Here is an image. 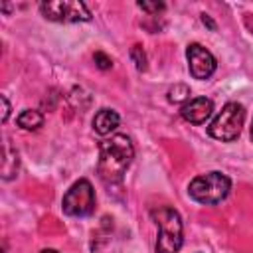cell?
<instances>
[{"label":"cell","instance_id":"14","mask_svg":"<svg viewBox=\"0 0 253 253\" xmlns=\"http://www.w3.org/2000/svg\"><path fill=\"white\" fill-rule=\"evenodd\" d=\"M93 59H95V63H97L99 69H111L113 67V59L107 53H103V51H95Z\"/></svg>","mask_w":253,"mask_h":253},{"label":"cell","instance_id":"12","mask_svg":"<svg viewBox=\"0 0 253 253\" xmlns=\"http://www.w3.org/2000/svg\"><path fill=\"white\" fill-rule=\"evenodd\" d=\"M190 95H192V93H190V87L178 83V85L170 87V91H168V101H170V103H188Z\"/></svg>","mask_w":253,"mask_h":253},{"label":"cell","instance_id":"19","mask_svg":"<svg viewBox=\"0 0 253 253\" xmlns=\"http://www.w3.org/2000/svg\"><path fill=\"white\" fill-rule=\"evenodd\" d=\"M251 140H253V121H251Z\"/></svg>","mask_w":253,"mask_h":253},{"label":"cell","instance_id":"17","mask_svg":"<svg viewBox=\"0 0 253 253\" xmlns=\"http://www.w3.org/2000/svg\"><path fill=\"white\" fill-rule=\"evenodd\" d=\"M202 22H204V24H206L210 30H215V24H213V20H211L208 14H202Z\"/></svg>","mask_w":253,"mask_h":253},{"label":"cell","instance_id":"6","mask_svg":"<svg viewBox=\"0 0 253 253\" xmlns=\"http://www.w3.org/2000/svg\"><path fill=\"white\" fill-rule=\"evenodd\" d=\"M40 12L45 20L51 22H63V24H75V22H89L91 10L87 4L79 0H57V2H42Z\"/></svg>","mask_w":253,"mask_h":253},{"label":"cell","instance_id":"1","mask_svg":"<svg viewBox=\"0 0 253 253\" xmlns=\"http://www.w3.org/2000/svg\"><path fill=\"white\" fill-rule=\"evenodd\" d=\"M134 158V146L126 134H113L99 144V164L97 172L105 184L123 182L126 168Z\"/></svg>","mask_w":253,"mask_h":253},{"label":"cell","instance_id":"7","mask_svg":"<svg viewBox=\"0 0 253 253\" xmlns=\"http://www.w3.org/2000/svg\"><path fill=\"white\" fill-rule=\"evenodd\" d=\"M186 57H188V69H190L192 77H196V79L211 77L217 67V61L211 55V51L200 43H190L186 49Z\"/></svg>","mask_w":253,"mask_h":253},{"label":"cell","instance_id":"18","mask_svg":"<svg viewBox=\"0 0 253 253\" xmlns=\"http://www.w3.org/2000/svg\"><path fill=\"white\" fill-rule=\"evenodd\" d=\"M40 253H59V251H55V249H42Z\"/></svg>","mask_w":253,"mask_h":253},{"label":"cell","instance_id":"8","mask_svg":"<svg viewBox=\"0 0 253 253\" xmlns=\"http://www.w3.org/2000/svg\"><path fill=\"white\" fill-rule=\"evenodd\" d=\"M213 113V101L208 99V97H196V99H190L188 103L182 105V111L180 115L192 123V125H202L210 119V115Z\"/></svg>","mask_w":253,"mask_h":253},{"label":"cell","instance_id":"2","mask_svg":"<svg viewBox=\"0 0 253 253\" xmlns=\"http://www.w3.org/2000/svg\"><path fill=\"white\" fill-rule=\"evenodd\" d=\"M150 215L158 225L156 253H178L184 241V225L180 213L174 208L158 206L150 211Z\"/></svg>","mask_w":253,"mask_h":253},{"label":"cell","instance_id":"13","mask_svg":"<svg viewBox=\"0 0 253 253\" xmlns=\"http://www.w3.org/2000/svg\"><path fill=\"white\" fill-rule=\"evenodd\" d=\"M130 59L134 61V67H136L138 71H144V69H146V53H144L142 45L134 43V45L130 47Z\"/></svg>","mask_w":253,"mask_h":253},{"label":"cell","instance_id":"9","mask_svg":"<svg viewBox=\"0 0 253 253\" xmlns=\"http://www.w3.org/2000/svg\"><path fill=\"white\" fill-rule=\"evenodd\" d=\"M119 123H121V117H119L117 111H113V109H101V111L93 117V128H95V132L101 134V136H105V134H109L111 130H115V128L119 126Z\"/></svg>","mask_w":253,"mask_h":253},{"label":"cell","instance_id":"15","mask_svg":"<svg viewBox=\"0 0 253 253\" xmlns=\"http://www.w3.org/2000/svg\"><path fill=\"white\" fill-rule=\"evenodd\" d=\"M138 8H142V10L148 12V14H158V12H162L166 6H164V2H138Z\"/></svg>","mask_w":253,"mask_h":253},{"label":"cell","instance_id":"11","mask_svg":"<svg viewBox=\"0 0 253 253\" xmlns=\"http://www.w3.org/2000/svg\"><path fill=\"white\" fill-rule=\"evenodd\" d=\"M42 125H43V115L40 111L26 109L18 115V126L24 130H38Z\"/></svg>","mask_w":253,"mask_h":253},{"label":"cell","instance_id":"5","mask_svg":"<svg viewBox=\"0 0 253 253\" xmlns=\"http://www.w3.org/2000/svg\"><path fill=\"white\" fill-rule=\"evenodd\" d=\"M61 208L63 213L73 215V217H85L89 213H93L95 210V190L91 186L89 180L81 178L77 180L63 196L61 200Z\"/></svg>","mask_w":253,"mask_h":253},{"label":"cell","instance_id":"4","mask_svg":"<svg viewBox=\"0 0 253 253\" xmlns=\"http://www.w3.org/2000/svg\"><path fill=\"white\" fill-rule=\"evenodd\" d=\"M245 121V109L241 103L231 101L223 105V109L217 113V117L208 126V134L221 142H233L241 134V126Z\"/></svg>","mask_w":253,"mask_h":253},{"label":"cell","instance_id":"16","mask_svg":"<svg viewBox=\"0 0 253 253\" xmlns=\"http://www.w3.org/2000/svg\"><path fill=\"white\" fill-rule=\"evenodd\" d=\"M0 99H2V107H4V111H2V123H6L8 121V115H10V103H8V97L6 95H2Z\"/></svg>","mask_w":253,"mask_h":253},{"label":"cell","instance_id":"10","mask_svg":"<svg viewBox=\"0 0 253 253\" xmlns=\"http://www.w3.org/2000/svg\"><path fill=\"white\" fill-rule=\"evenodd\" d=\"M18 164H20V160H18V152H14V150L10 148V144H8V142H4L2 178H4V180H10V178H14V176H16V172H18Z\"/></svg>","mask_w":253,"mask_h":253},{"label":"cell","instance_id":"3","mask_svg":"<svg viewBox=\"0 0 253 253\" xmlns=\"http://www.w3.org/2000/svg\"><path fill=\"white\" fill-rule=\"evenodd\" d=\"M229 190H231V180L221 172H208V174L196 176L188 186L190 198L206 206H215L223 202Z\"/></svg>","mask_w":253,"mask_h":253}]
</instances>
